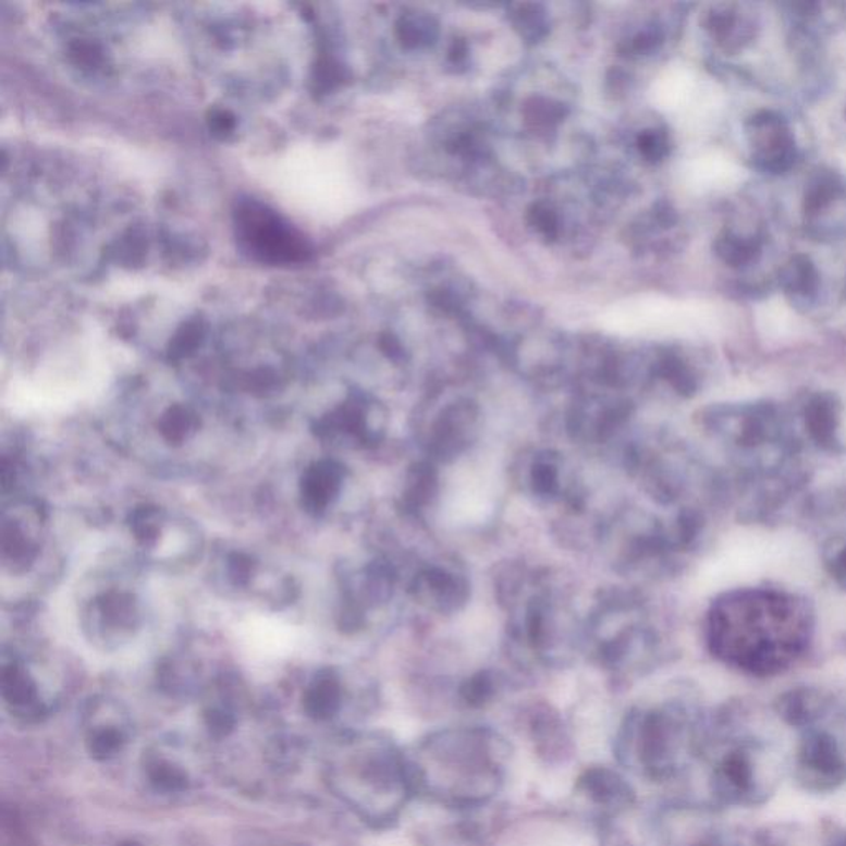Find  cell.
Masks as SVG:
<instances>
[{"label": "cell", "mask_w": 846, "mask_h": 846, "mask_svg": "<svg viewBox=\"0 0 846 846\" xmlns=\"http://www.w3.org/2000/svg\"><path fill=\"white\" fill-rule=\"evenodd\" d=\"M82 726L86 752L98 762L120 758L133 740V723L126 711L108 699L89 702Z\"/></svg>", "instance_id": "cell-1"}, {"label": "cell", "mask_w": 846, "mask_h": 846, "mask_svg": "<svg viewBox=\"0 0 846 846\" xmlns=\"http://www.w3.org/2000/svg\"><path fill=\"white\" fill-rule=\"evenodd\" d=\"M241 229L248 245L270 260H303L308 254V248L298 233L263 207L254 204L245 206L241 210Z\"/></svg>", "instance_id": "cell-2"}, {"label": "cell", "mask_w": 846, "mask_h": 846, "mask_svg": "<svg viewBox=\"0 0 846 846\" xmlns=\"http://www.w3.org/2000/svg\"><path fill=\"white\" fill-rule=\"evenodd\" d=\"M797 777L813 790H829L846 778L842 743L826 731L802 734L797 755Z\"/></svg>", "instance_id": "cell-3"}, {"label": "cell", "mask_w": 846, "mask_h": 846, "mask_svg": "<svg viewBox=\"0 0 846 846\" xmlns=\"http://www.w3.org/2000/svg\"><path fill=\"white\" fill-rule=\"evenodd\" d=\"M747 139L762 171H788L797 161V148L784 118L772 111H759L746 123Z\"/></svg>", "instance_id": "cell-4"}, {"label": "cell", "mask_w": 846, "mask_h": 846, "mask_svg": "<svg viewBox=\"0 0 846 846\" xmlns=\"http://www.w3.org/2000/svg\"><path fill=\"white\" fill-rule=\"evenodd\" d=\"M2 698L12 716L24 723H38L49 716V699L30 670L19 662L4 663L2 670Z\"/></svg>", "instance_id": "cell-5"}, {"label": "cell", "mask_w": 846, "mask_h": 846, "mask_svg": "<svg viewBox=\"0 0 846 846\" xmlns=\"http://www.w3.org/2000/svg\"><path fill=\"white\" fill-rule=\"evenodd\" d=\"M143 774L149 787L162 795L185 794L194 784L189 765L162 746L151 747L145 752Z\"/></svg>", "instance_id": "cell-6"}, {"label": "cell", "mask_w": 846, "mask_h": 846, "mask_svg": "<svg viewBox=\"0 0 846 846\" xmlns=\"http://www.w3.org/2000/svg\"><path fill=\"white\" fill-rule=\"evenodd\" d=\"M478 412L469 402H458L443 410L433 427L430 449L439 456H452L465 449L477 426Z\"/></svg>", "instance_id": "cell-7"}, {"label": "cell", "mask_w": 846, "mask_h": 846, "mask_svg": "<svg viewBox=\"0 0 846 846\" xmlns=\"http://www.w3.org/2000/svg\"><path fill=\"white\" fill-rule=\"evenodd\" d=\"M414 589L418 600L429 603L432 609L439 610V612L458 609L465 602L466 593H468L465 579L458 574L442 569V567H432V569L421 573L415 579Z\"/></svg>", "instance_id": "cell-8"}, {"label": "cell", "mask_w": 846, "mask_h": 846, "mask_svg": "<svg viewBox=\"0 0 846 846\" xmlns=\"http://www.w3.org/2000/svg\"><path fill=\"white\" fill-rule=\"evenodd\" d=\"M344 471L333 462L316 463L303 478L302 494L305 506L321 513L333 504L343 488Z\"/></svg>", "instance_id": "cell-9"}, {"label": "cell", "mask_w": 846, "mask_h": 846, "mask_svg": "<svg viewBox=\"0 0 846 846\" xmlns=\"http://www.w3.org/2000/svg\"><path fill=\"white\" fill-rule=\"evenodd\" d=\"M341 683L329 670L316 673L303 692V711L309 720L328 721L340 711Z\"/></svg>", "instance_id": "cell-10"}, {"label": "cell", "mask_w": 846, "mask_h": 846, "mask_svg": "<svg viewBox=\"0 0 846 846\" xmlns=\"http://www.w3.org/2000/svg\"><path fill=\"white\" fill-rule=\"evenodd\" d=\"M778 283L788 296L795 299H810L820 286V273L806 255H794L778 271Z\"/></svg>", "instance_id": "cell-11"}, {"label": "cell", "mask_w": 846, "mask_h": 846, "mask_svg": "<svg viewBox=\"0 0 846 846\" xmlns=\"http://www.w3.org/2000/svg\"><path fill=\"white\" fill-rule=\"evenodd\" d=\"M707 28L726 49L739 50L752 38V25L737 17L731 5L713 9L707 19Z\"/></svg>", "instance_id": "cell-12"}, {"label": "cell", "mask_w": 846, "mask_h": 846, "mask_svg": "<svg viewBox=\"0 0 846 846\" xmlns=\"http://www.w3.org/2000/svg\"><path fill=\"white\" fill-rule=\"evenodd\" d=\"M718 258L733 268L755 263L761 255V242L755 237H743L739 233L724 230L714 242Z\"/></svg>", "instance_id": "cell-13"}, {"label": "cell", "mask_w": 846, "mask_h": 846, "mask_svg": "<svg viewBox=\"0 0 846 846\" xmlns=\"http://www.w3.org/2000/svg\"><path fill=\"white\" fill-rule=\"evenodd\" d=\"M842 191L843 184L838 175L833 174V172H817L810 179L806 189V197H804L806 212L819 213L822 210L829 209L838 199Z\"/></svg>", "instance_id": "cell-14"}, {"label": "cell", "mask_w": 846, "mask_h": 846, "mask_svg": "<svg viewBox=\"0 0 846 846\" xmlns=\"http://www.w3.org/2000/svg\"><path fill=\"white\" fill-rule=\"evenodd\" d=\"M397 34L404 47L420 49L436 40L437 25L429 15H405L399 24Z\"/></svg>", "instance_id": "cell-15"}, {"label": "cell", "mask_w": 846, "mask_h": 846, "mask_svg": "<svg viewBox=\"0 0 846 846\" xmlns=\"http://www.w3.org/2000/svg\"><path fill=\"white\" fill-rule=\"evenodd\" d=\"M437 490V475L432 466L417 465L410 471L407 485V501L410 506L421 507L432 500Z\"/></svg>", "instance_id": "cell-16"}, {"label": "cell", "mask_w": 846, "mask_h": 846, "mask_svg": "<svg viewBox=\"0 0 846 846\" xmlns=\"http://www.w3.org/2000/svg\"><path fill=\"white\" fill-rule=\"evenodd\" d=\"M197 429L196 415L182 407L172 408L161 421V433L168 442H184Z\"/></svg>", "instance_id": "cell-17"}, {"label": "cell", "mask_w": 846, "mask_h": 846, "mask_svg": "<svg viewBox=\"0 0 846 846\" xmlns=\"http://www.w3.org/2000/svg\"><path fill=\"white\" fill-rule=\"evenodd\" d=\"M531 485L535 493L541 496H554L561 488V475L557 463L551 456H539L532 465Z\"/></svg>", "instance_id": "cell-18"}, {"label": "cell", "mask_w": 846, "mask_h": 846, "mask_svg": "<svg viewBox=\"0 0 846 846\" xmlns=\"http://www.w3.org/2000/svg\"><path fill=\"white\" fill-rule=\"evenodd\" d=\"M638 148L645 158L650 159V161H660L669 155V136L660 130L643 131L638 137Z\"/></svg>", "instance_id": "cell-19"}, {"label": "cell", "mask_w": 846, "mask_h": 846, "mask_svg": "<svg viewBox=\"0 0 846 846\" xmlns=\"http://www.w3.org/2000/svg\"><path fill=\"white\" fill-rule=\"evenodd\" d=\"M529 222L536 226L541 235L545 238H555L559 233V219L555 216L554 210L548 206V204H536L532 209L529 210Z\"/></svg>", "instance_id": "cell-20"}, {"label": "cell", "mask_w": 846, "mask_h": 846, "mask_svg": "<svg viewBox=\"0 0 846 846\" xmlns=\"http://www.w3.org/2000/svg\"><path fill=\"white\" fill-rule=\"evenodd\" d=\"M528 114L538 124H552L562 120L564 110H562L561 105L554 103V101L536 98L528 105Z\"/></svg>", "instance_id": "cell-21"}, {"label": "cell", "mask_w": 846, "mask_h": 846, "mask_svg": "<svg viewBox=\"0 0 846 846\" xmlns=\"http://www.w3.org/2000/svg\"><path fill=\"white\" fill-rule=\"evenodd\" d=\"M662 41V32L658 30V28H650V30H645L637 35L634 47L637 52L650 53L653 52V50H657Z\"/></svg>", "instance_id": "cell-22"}, {"label": "cell", "mask_w": 846, "mask_h": 846, "mask_svg": "<svg viewBox=\"0 0 846 846\" xmlns=\"http://www.w3.org/2000/svg\"><path fill=\"white\" fill-rule=\"evenodd\" d=\"M466 52H468V49H466L465 41H455V45H453L452 49V60L453 62H462V60H465Z\"/></svg>", "instance_id": "cell-23"}, {"label": "cell", "mask_w": 846, "mask_h": 846, "mask_svg": "<svg viewBox=\"0 0 846 846\" xmlns=\"http://www.w3.org/2000/svg\"><path fill=\"white\" fill-rule=\"evenodd\" d=\"M118 846H145V845H140V843L133 842V839H130V842L120 843V845Z\"/></svg>", "instance_id": "cell-24"}]
</instances>
